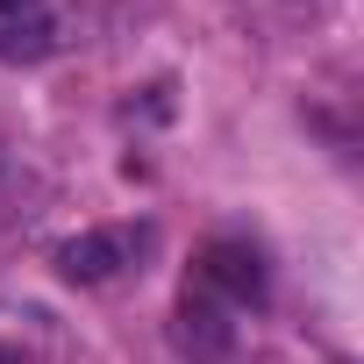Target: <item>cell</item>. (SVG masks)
I'll return each mask as SVG.
<instances>
[{
	"instance_id": "obj_1",
	"label": "cell",
	"mask_w": 364,
	"mask_h": 364,
	"mask_svg": "<svg viewBox=\"0 0 364 364\" xmlns=\"http://www.w3.org/2000/svg\"><path fill=\"white\" fill-rule=\"evenodd\" d=\"M193 293H208V300H222V307H250V300H264V257H257L250 243L222 236V243L200 250V264H193Z\"/></svg>"
},
{
	"instance_id": "obj_2",
	"label": "cell",
	"mask_w": 364,
	"mask_h": 364,
	"mask_svg": "<svg viewBox=\"0 0 364 364\" xmlns=\"http://www.w3.org/2000/svg\"><path fill=\"white\" fill-rule=\"evenodd\" d=\"M136 250H143V229H86V236H72V243L58 250V272H65L72 286H100V279H114L122 264H136Z\"/></svg>"
},
{
	"instance_id": "obj_3",
	"label": "cell",
	"mask_w": 364,
	"mask_h": 364,
	"mask_svg": "<svg viewBox=\"0 0 364 364\" xmlns=\"http://www.w3.org/2000/svg\"><path fill=\"white\" fill-rule=\"evenodd\" d=\"M178 343H186L193 357H222V350L236 343V321H229V307L186 286V307H178Z\"/></svg>"
},
{
	"instance_id": "obj_4",
	"label": "cell",
	"mask_w": 364,
	"mask_h": 364,
	"mask_svg": "<svg viewBox=\"0 0 364 364\" xmlns=\"http://www.w3.org/2000/svg\"><path fill=\"white\" fill-rule=\"evenodd\" d=\"M15 22H43V0H0V29Z\"/></svg>"
}]
</instances>
